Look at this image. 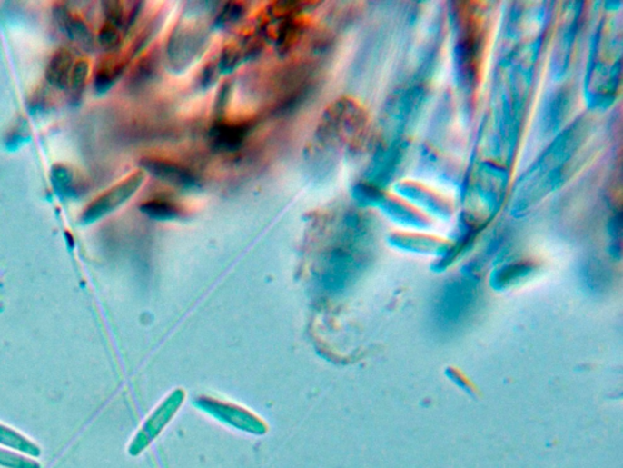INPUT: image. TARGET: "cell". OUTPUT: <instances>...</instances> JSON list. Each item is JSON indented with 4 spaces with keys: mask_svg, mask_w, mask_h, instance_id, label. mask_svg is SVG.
Returning a JSON list of instances; mask_svg holds the SVG:
<instances>
[{
    "mask_svg": "<svg viewBox=\"0 0 623 468\" xmlns=\"http://www.w3.org/2000/svg\"><path fill=\"white\" fill-rule=\"evenodd\" d=\"M143 164L150 174H155V177L167 184L189 187L198 182L199 174L194 167L178 160L167 159L163 156H149L143 160Z\"/></svg>",
    "mask_w": 623,
    "mask_h": 468,
    "instance_id": "obj_3",
    "label": "cell"
},
{
    "mask_svg": "<svg viewBox=\"0 0 623 468\" xmlns=\"http://www.w3.org/2000/svg\"><path fill=\"white\" fill-rule=\"evenodd\" d=\"M89 71V64L85 60H80V62L74 64L73 75H71V88L74 92L82 91L84 89L85 82H87Z\"/></svg>",
    "mask_w": 623,
    "mask_h": 468,
    "instance_id": "obj_15",
    "label": "cell"
},
{
    "mask_svg": "<svg viewBox=\"0 0 623 468\" xmlns=\"http://www.w3.org/2000/svg\"><path fill=\"white\" fill-rule=\"evenodd\" d=\"M74 66V55L69 50L57 49L46 67V80L54 87L65 89L70 85Z\"/></svg>",
    "mask_w": 623,
    "mask_h": 468,
    "instance_id": "obj_6",
    "label": "cell"
},
{
    "mask_svg": "<svg viewBox=\"0 0 623 468\" xmlns=\"http://www.w3.org/2000/svg\"><path fill=\"white\" fill-rule=\"evenodd\" d=\"M143 181H144V174L141 173V171L131 174L130 177L121 182L120 184L114 185L110 191L104 193L100 198L94 200L91 206H89V209H87L85 217L89 219V217L102 216L103 214L110 212V210L120 205L121 203L126 202L141 187Z\"/></svg>",
    "mask_w": 623,
    "mask_h": 468,
    "instance_id": "obj_5",
    "label": "cell"
},
{
    "mask_svg": "<svg viewBox=\"0 0 623 468\" xmlns=\"http://www.w3.org/2000/svg\"><path fill=\"white\" fill-rule=\"evenodd\" d=\"M277 32V48L281 55H288L303 37L307 21L300 14L282 19Z\"/></svg>",
    "mask_w": 623,
    "mask_h": 468,
    "instance_id": "obj_7",
    "label": "cell"
},
{
    "mask_svg": "<svg viewBox=\"0 0 623 468\" xmlns=\"http://www.w3.org/2000/svg\"><path fill=\"white\" fill-rule=\"evenodd\" d=\"M0 466L5 468H41L34 460L0 450Z\"/></svg>",
    "mask_w": 623,
    "mask_h": 468,
    "instance_id": "obj_14",
    "label": "cell"
},
{
    "mask_svg": "<svg viewBox=\"0 0 623 468\" xmlns=\"http://www.w3.org/2000/svg\"><path fill=\"white\" fill-rule=\"evenodd\" d=\"M205 39V31L202 26L192 24L181 25L179 28H175L170 38L168 55L181 65L182 63L189 62L198 55Z\"/></svg>",
    "mask_w": 623,
    "mask_h": 468,
    "instance_id": "obj_4",
    "label": "cell"
},
{
    "mask_svg": "<svg viewBox=\"0 0 623 468\" xmlns=\"http://www.w3.org/2000/svg\"><path fill=\"white\" fill-rule=\"evenodd\" d=\"M246 13V5L243 3H228L227 5L222 9L221 15L218 16V23L227 26L238 23L240 19Z\"/></svg>",
    "mask_w": 623,
    "mask_h": 468,
    "instance_id": "obj_13",
    "label": "cell"
},
{
    "mask_svg": "<svg viewBox=\"0 0 623 468\" xmlns=\"http://www.w3.org/2000/svg\"><path fill=\"white\" fill-rule=\"evenodd\" d=\"M61 26L65 28L67 35L77 45L84 46V48H91L93 45V34L88 25L84 23L80 17L71 15L66 9L59 8V15H57Z\"/></svg>",
    "mask_w": 623,
    "mask_h": 468,
    "instance_id": "obj_9",
    "label": "cell"
},
{
    "mask_svg": "<svg viewBox=\"0 0 623 468\" xmlns=\"http://www.w3.org/2000/svg\"><path fill=\"white\" fill-rule=\"evenodd\" d=\"M127 59L122 56H110L100 64L98 70H96L95 84L96 87L105 88L109 87L111 84L118 76H120L124 66H126Z\"/></svg>",
    "mask_w": 623,
    "mask_h": 468,
    "instance_id": "obj_11",
    "label": "cell"
},
{
    "mask_svg": "<svg viewBox=\"0 0 623 468\" xmlns=\"http://www.w3.org/2000/svg\"><path fill=\"white\" fill-rule=\"evenodd\" d=\"M256 120L249 119L218 120L210 131L211 144L221 152H236L245 144L247 137L255 128Z\"/></svg>",
    "mask_w": 623,
    "mask_h": 468,
    "instance_id": "obj_2",
    "label": "cell"
},
{
    "mask_svg": "<svg viewBox=\"0 0 623 468\" xmlns=\"http://www.w3.org/2000/svg\"><path fill=\"white\" fill-rule=\"evenodd\" d=\"M98 41L105 50H116L121 45V34L114 25L106 23L99 32Z\"/></svg>",
    "mask_w": 623,
    "mask_h": 468,
    "instance_id": "obj_12",
    "label": "cell"
},
{
    "mask_svg": "<svg viewBox=\"0 0 623 468\" xmlns=\"http://www.w3.org/2000/svg\"><path fill=\"white\" fill-rule=\"evenodd\" d=\"M142 209L143 212L159 219H173V217L182 216L184 213L181 204L174 202L173 199L163 198V196L149 199L148 202L143 204Z\"/></svg>",
    "mask_w": 623,
    "mask_h": 468,
    "instance_id": "obj_10",
    "label": "cell"
},
{
    "mask_svg": "<svg viewBox=\"0 0 623 468\" xmlns=\"http://www.w3.org/2000/svg\"><path fill=\"white\" fill-rule=\"evenodd\" d=\"M476 295L470 284H454L447 285L439 302L435 315L442 326H457L467 319L475 305Z\"/></svg>",
    "mask_w": 623,
    "mask_h": 468,
    "instance_id": "obj_1",
    "label": "cell"
},
{
    "mask_svg": "<svg viewBox=\"0 0 623 468\" xmlns=\"http://www.w3.org/2000/svg\"><path fill=\"white\" fill-rule=\"evenodd\" d=\"M161 53L159 49L150 50L139 62L135 64L132 70L130 82L134 87H142L155 80L160 73Z\"/></svg>",
    "mask_w": 623,
    "mask_h": 468,
    "instance_id": "obj_8",
    "label": "cell"
}]
</instances>
